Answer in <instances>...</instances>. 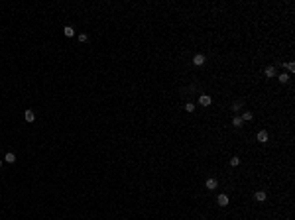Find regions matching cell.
<instances>
[{"mask_svg":"<svg viewBox=\"0 0 295 220\" xmlns=\"http://www.w3.org/2000/svg\"><path fill=\"white\" fill-rule=\"evenodd\" d=\"M205 61H207V59H205L203 53H199V55H195V57H193V65H195V67H201V65H205Z\"/></svg>","mask_w":295,"mask_h":220,"instance_id":"6da1fadb","label":"cell"},{"mask_svg":"<svg viewBox=\"0 0 295 220\" xmlns=\"http://www.w3.org/2000/svg\"><path fill=\"white\" fill-rule=\"evenodd\" d=\"M258 142L268 143V132H266V130H260V132H258Z\"/></svg>","mask_w":295,"mask_h":220,"instance_id":"7a4b0ae2","label":"cell"},{"mask_svg":"<svg viewBox=\"0 0 295 220\" xmlns=\"http://www.w3.org/2000/svg\"><path fill=\"white\" fill-rule=\"evenodd\" d=\"M199 104H201V106H209V104H210V97H209V94H201V97H199Z\"/></svg>","mask_w":295,"mask_h":220,"instance_id":"3957f363","label":"cell"},{"mask_svg":"<svg viewBox=\"0 0 295 220\" xmlns=\"http://www.w3.org/2000/svg\"><path fill=\"white\" fill-rule=\"evenodd\" d=\"M24 118H26V122L32 124L33 120H36V114H33V110H26V112H24Z\"/></svg>","mask_w":295,"mask_h":220,"instance_id":"277c9868","label":"cell"},{"mask_svg":"<svg viewBox=\"0 0 295 220\" xmlns=\"http://www.w3.org/2000/svg\"><path fill=\"white\" fill-rule=\"evenodd\" d=\"M205 187L209 189V191H215V189L218 187V183H216V179H209V181L205 183Z\"/></svg>","mask_w":295,"mask_h":220,"instance_id":"5b68a950","label":"cell"},{"mask_svg":"<svg viewBox=\"0 0 295 220\" xmlns=\"http://www.w3.org/2000/svg\"><path fill=\"white\" fill-rule=\"evenodd\" d=\"M216 202H218L220 207H226V204H228V197H226V194H218V199H216Z\"/></svg>","mask_w":295,"mask_h":220,"instance_id":"8992f818","label":"cell"},{"mask_svg":"<svg viewBox=\"0 0 295 220\" xmlns=\"http://www.w3.org/2000/svg\"><path fill=\"white\" fill-rule=\"evenodd\" d=\"M63 33H65V38H73V35H75V30H73L71 26H65L63 28Z\"/></svg>","mask_w":295,"mask_h":220,"instance_id":"52a82bcc","label":"cell"},{"mask_svg":"<svg viewBox=\"0 0 295 220\" xmlns=\"http://www.w3.org/2000/svg\"><path fill=\"white\" fill-rule=\"evenodd\" d=\"M266 199H268V194L264 193V191H258V193H256V201L258 202H264Z\"/></svg>","mask_w":295,"mask_h":220,"instance_id":"ba28073f","label":"cell"},{"mask_svg":"<svg viewBox=\"0 0 295 220\" xmlns=\"http://www.w3.org/2000/svg\"><path fill=\"white\" fill-rule=\"evenodd\" d=\"M4 161H8V163H14V161H16V155H14L12 151H8L6 155H4Z\"/></svg>","mask_w":295,"mask_h":220,"instance_id":"9c48e42d","label":"cell"},{"mask_svg":"<svg viewBox=\"0 0 295 220\" xmlns=\"http://www.w3.org/2000/svg\"><path fill=\"white\" fill-rule=\"evenodd\" d=\"M240 118H242V122H250V120L254 118V114H252V112H244V114H242Z\"/></svg>","mask_w":295,"mask_h":220,"instance_id":"30bf717a","label":"cell"},{"mask_svg":"<svg viewBox=\"0 0 295 220\" xmlns=\"http://www.w3.org/2000/svg\"><path fill=\"white\" fill-rule=\"evenodd\" d=\"M232 126L240 128V126H242V118H240V116H234V118H232Z\"/></svg>","mask_w":295,"mask_h":220,"instance_id":"8fae6325","label":"cell"},{"mask_svg":"<svg viewBox=\"0 0 295 220\" xmlns=\"http://www.w3.org/2000/svg\"><path fill=\"white\" fill-rule=\"evenodd\" d=\"M266 77H275V69H274V67H266Z\"/></svg>","mask_w":295,"mask_h":220,"instance_id":"7c38bea8","label":"cell"},{"mask_svg":"<svg viewBox=\"0 0 295 220\" xmlns=\"http://www.w3.org/2000/svg\"><path fill=\"white\" fill-rule=\"evenodd\" d=\"M277 81H279V83H281V84H285V83H287V81H289V75H285V73H281V75L277 77Z\"/></svg>","mask_w":295,"mask_h":220,"instance_id":"4fadbf2b","label":"cell"},{"mask_svg":"<svg viewBox=\"0 0 295 220\" xmlns=\"http://www.w3.org/2000/svg\"><path fill=\"white\" fill-rule=\"evenodd\" d=\"M185 110H187V112H193V110H195V104H193V102H187V104H185Z\"/></svg>","mask_w":295,"mask_h":220,"instance_id":"5bb4252c","label":"cell"},{"mask_svg":"<svg viewBox=\"0 0 295 220\" xmlns=\"http://www.w3.org/2000/svg\"><path fill=\"white\" fill-rule=\"evenodd\" d=\"M285 67H287V71H289V73H293V71H295V65H293V61H289V63H285Z\"/></svg>","mask_w":295,"mask_h":220,"instance_id":"9a60e30c","label":"cell"},{"mask_svg":"<svg viewBox=\"0 0 295 220\" xmlns=\"http://www.w3.org/2000/svg\"><path fill=\"white\" fill-rule=\"evenodd\" d=\"M238 163H240V157H232V159H230V165H232V167H236Z\"/></svg>","mask_w":295,"mask_h":220,"instance_id":"2e32d148","label":"cell"},{"mask_svg":"<svg viewBox=\"0 0 295 220\" xmlns=\"http://www.w3.org/2000/svg\"><path fill=\"white\" fill-rule=\"evenodd\" d=\"M87 39H89V35H87V33H79V41H83V43H85Z\"/></svg>","mask_w":295,"mask_h":220,"instance_id":"e0dca14e","label":"cell"},{"mask_svg":"<svg viewBox=\"0 0 295 220\" xmlns=\"http://www.w3.org/2000/svg\"><path fill=\"white\" fill-rule=\"evenodd\" d=\"M232 108H234V110H240V108H242V102H234V104H232Z\"/></svg>","mask_w":295,"mask_h":220,"instance_id":"ac0fdd59","label":"cell"},{"mask_svg":"<svg viewBox=\"0 0 295 220\" xmlns=\"http://www.w3.org/2000/svg\"><path fill=\"white\" fill-rule=\"evenodd\" d=\"M0 167H2V161H0Z\"/></svg>","mask_w":295,"mask_h":220,"instance_id":"d6986e66","label":"cell"}]
</instances>
